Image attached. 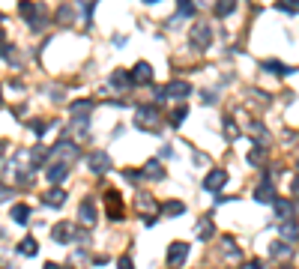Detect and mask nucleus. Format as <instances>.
<instances>
[{
  "label": "nucleus",
  "mask_w": 299,
  "mask_h": 269,
  "mask_svg": "<svg viewBox=\"0 0 299 269\" xmlns=\"http://www.w3.org/2000/svg\"><path fill=\"white\" fill-rule=\"evenodd\" d=\"M132 123H135V129H141V132H153V129L159 126V108H156V105H141V108L135 111Z\"/></svg>",
  "instance_id": "f257e3e1"
},
{
  "label": "nucleus",
  "mask_w": 299,
  "mask_h": 269,
  "mask_svg": "<svg viewBox=\"0 0 299 269\" xmlns=\"http://www.w3.org/2000/svg\"><path fill=\"white\" fill-rule=\"evenodd\" d=\"M135 207H138V213H144V225H147V228H150V225H156L159 207H156V201H153V195H150V192H138Z\"/></svg>",
  "instance_id": "f03ea898"
},
{
  "label": "nucleus",
  "mask_w": 299,
  "mask_h": 269,
  "mask_svg": "<svg viewBox=\"0 0 299 269\" xmlns=\"http://www.w3.org/2000/svg\"><path fill=\"white\" fill-rule=\"evenodd\" d=\"M225 183H228V171H225V168H213V171L204 177V189H207V192H222Z\"/></svg>",
  "instance_id": "7ed1b4c3"
},
{
  "label": "nucleus",
  "mask_w": 299,
  "mask_h": 269,
  "mask_svg": "<svg viewBox=\"0 0 299 269\" xmlns=\"http://www.w3.org/2000/svg\"><path fill=\"white\" fill-rule=\"evenodd\" d=\"M54 156H60V159L69 165V162H75V159L81 156V150H78V144H72V141H66V138H63V141H57V144H54Z\"/></svg>",
  "instance_id": "20e7f679"
},
{
  "label": "nucleus",
  "mask_w": 299,
  "mask_h": 269,
  "mask_svg": "<svg viewBox=\"0 0 299 269\" xmlns=\"http://www.w3.org/2000/svg\"><path fill=\"white\" fill-rule=\"evenodd\" d=\"M87 168H90L93 174H108V171H111V156H108V153H102V150H96V153H90Z\"/></svg>",
  "instance_id": "39448f33"
},
{
  "label": "nucleus",
  "mask_w": 299,
  "mask_h": 269,
  "mask_svg": "<svg viewBox=\"0 0 299 269\" xmlns=\"http://www.w3.org/2000/svg\"><path fill=\"white\" fill-rule=\"evenodd\" d=\"M273 207H276V219H279V222H294V219H297V207H294V201L276 198Z\"/></svg>",
  "instance_id": "423d86ee"
},
{
  "label": "nucleus",
  "mask_w": 299,
  "mask_h": 269,
  "mask_svg": "<svg viewBox=\"0 0 299 269\" xmlns=\"http://www.w3.org/2000/svg\"><path fill=\"white\" fill-rule=\"evenodd\" d=\"M189 258V243H171L168 249V267H183Z\"/></svg>",
  "instance_id": "0eeeda50"
},
{
  "label": "nucleus",
  "mask_w": 299,
  "mask_h": 269,
  "mask_svg": "<svg viewBox=\"0 0 299 269\" xmlns=\"http://www.w3.org/2000/svg\"><path fill=\"white\" fill-rule=\"evenodd\" d=\"M276 198H279V195H276V183L267 177V180L255 189V201H258V204H273Z\"/></svg>",
  "instance_id": "6e6552de"
},
{
  "label": "nucleus",
  "mask_w": 299,
  "mask_h": 269,
  "mask_svg": "<svg viewBox=\"0 0 299 269\" xmlns=\"http://www.w3.org/2000/svg\"><path fill=\"white\" fill-rule=\"evenodd\" d=\"M42 204H45V207H51V210H60V207L66 204V192H63L60 186H54V189L42 192Z\"/></svg>",
  "instance_id": "1a4fd4ad"
},
{
  "label": "nucleus",
  "mask_w": 299,
  "mask_h": 269,
  "mask_svg": "<svg viewBox=\"0 0 299 269\" xmlns=\"http://www.w3.org/2000/svg\"><path fill=\"white\" fill-rule=\"evenodd\" d=\"M129 75H132V84H150V78H153V66H150V63H135Z\"/></svg>",
  "instance_id": "9d476101"
},
{
  "label": "nucleus",
  "mask_w": 299,
  "mask_h": 269,
  "mask_svg": "<svg viewBox=\"0 0 299 269\" xmlns=\"http://www.w3.org/2000/svg\"><path fill=\"white\" fill-rule=\"evenodd\" d=\"M51 240H54V243H72V240H75V228H72L69 222H60V225H54Z\"/></svg>",
  "instance_id": "9b49d317"
},
{
  "label": "nucleus",
  "mask_w": 299,
  "mask_h": 269,
  "mask_svg": "<svg viewBox=\"0 0 299 269\" xmlns=\"http://www.w3.org/2000/svg\"><path fill=\"white\" fill-rule=\"evenodd\" d=\"M129 87H135V84H132V75H129V72H123V69H117V72L111 75V90L123 93V90H129Z\"/></svg>",
  "instance_id": "f8f14e48"
},
{
  "label": "nucleus",
  "mask_w": 299,
  "mask_h": 269,
  "mask_svg": "<svg viewBox=\"0 0 299 269\" xmlns=\"http://www.w3.org/2000/svg\"><path fill=\"white\" fill-rule=\"evenodd\" d=\"M66 177H69V165H66V162H54V165L48 168V183L60 186V183H63Z\"/></svg>",
  "instance_id": "ddd939ff"
},
{
  "label": "nucleus",
  "mask_w": 299,
  "mask_h": 269,
  "mask_svg": "<svg viewBox=\"0 0 299 269\" xmlns=\"http://www.w3.org/2000/svg\"><path fill=\"white\" fill-rule=\"evenodd\" d=\"M210 36H213V33H210V27H207V24H198V27L192 30V39H195V45H198V48H210Z\"/></svg>",
  "instance_id": "4468645a"
},
{
  "label": "nucleus",
  "mask_w": 299,
  "mask_h": 269,
  "mask_svg": "<svg viewBox=\"0 0 299 269\" xmlns=\"http://www.w3.org/2000/svg\"><path fill=\"white\" fill-rule=\"evenodd\" d=\"M141 174H144V180H165V171H162V165H159L156 159H150Z\"/></svg>",
  "instance_id": "2eb2a0df"
},
{
  "label": "nucleus",
  "mask_w": 299,
  "mask_h": 269,
  "mask_svg": "<svg viewBox=\"0 0 299 269\" xmlns=\"http://www.w3.org/2000/svg\"><path fill=\"white\" fill-rule=\"evenodd\" d=\"M105 204H111V219H123V210H120V207H123L120 192H114V189H111V192L105 195Z\"/></svg>",
  "instance_id": "dca6fc26"
},
{
  "label": "nucleus",
  "mask_w": 299,
  "mask_h": 269,
  "mask_svg": "<svg viewBox=\"0 0 299 269\" xmlns=\"http://www.w3.org/2000/svg\"><path fill=\"white\" fill-rule=\"evenodd\" d=\"M78 219H81L87 228L96 222V210H93V201H81V207H78Z\"/></svg>",
  "instance_id": "f3484780"
},
{
  "label": "nucleus",
  "mask_w": 299,
  "mask_h": 269,
  "mask_svg": "<svg viewBox=\"0 0 299 269\" xmlns=\"http://www.w3.org/2000/svg\"><path fill=\"white\" fill-rule=\"evenodd\" d=\"M192 93V87L186 84V81H174V84H168V96H174V99H186Z\"/></svg>",
  "instance_id": "a211bd4d"
},
{
  "label": "nucleus",
  "mask_w": 299,
  "mask_h": 269,
  "mask_svg": "<svg viewBox=\"0 0 299 269\" xmlns=\"http://www.w3.org/2000/svg\"><path fill=\"white\" fill-rule=\"evenodd\" d=\"M15 252H18V255H24V258H33V255L39 252V243H36L33 237H27V240H21V243H18V249H15Z\"/></svg>",
  "instance_id": "6ab92c4d"
},
{
  "label": "nucleus",
  "mask_w": 299,
  "mask_h": 269,
  "mask_svg": "<svg viewBox=\"0 0 299 269\" xmlns=\"http://www.w3.org/2000/svg\"><path fill=\"white\" fill-rule=\"evenodd\" d=\"M12 222L27 225V222H30V207H27V204H15V207H12Z\"/></svg>",
  "instance_id": "aec40b11"
},
{
  "label": "nucleus",
  "mask_w": 299,
  "mask_h": 269,
  "mask_svg": "<svg viewBox=\"0 0 299 269\" xmlns=\"http://www.w3.org/2000/svg\"><path fill=\"white\" fill-rule=\"evenodd\" d=\"M222 249H225V258H231V261H240V258H243V255H240L237 240H231V237H225V240H222Z\"/></svg>",
  "instance_id": "412c9836"
},
{
  "label": "nucleus",
  "mask_w": 299,
  "mask_h": 269,
  "mask_svg": "<svg viewBox=\"0 0 299 269\" xmlns=\"http://www.w3.org/2000/svg\"><path fill=\"white\" fill-rule=\"evenodd\" d=\"M276 9L285 15H299V0H276Z\"/></svg>",
  "instance_id": "4be33fe9"
},
{
  "label": "nucleus",
  "mask_w": 299,
  "mask_h": 269,
  "mask_svg": "<svg viewBox=\"0 0 299 269\" xmlns=\"http://www.w3.org/2000/svg\"><path fill=\"white\" fill-rule=\"evenodd\" d=\"M264 153H267V147H264V144H261V147H255V150H249V165L261 168V165H264Z\"/></svg>",
  "instance_id": "5701e85b"
},
{
  "label": "nucleus",
  "mask_w": 299,
  "mask_h": 269,
  "mask_svg": "<svg viewBox=\"0 0 299 269\" xmlns=\"http://www.w3.org/2000/svg\"><path fill=\"white\" fill-rule=\"evenodd\" d=\"M90 108H93V102H90V99L75 102V105H72V117H87V114H90Z\"/></svg>",
  "instance_id": "b1692460"
},
{
  "label": "nucleus",
  "mask_w": 299,
  "mask_h": 269,
  "mask_svg": "<svg viewBox=\"0 0 299 269\" xmlns=\"http://www.w3.org/2000/svg\"><path fill=\"white\" fill-rule=\"evenodd\" d=\"M162 213H165V216H183V213H186V207H183L180 201H168V204L162 207Z\"/></svg>",
  "instance_id": "393cba45"
},
{
  "label": "nucleus",
  "mask_w": 299,
  "mask_h": 269,
  "mask_svg": "<svg viewBox=\"0 0 299 269\" xmlns=\"http://www.w3.org/2000/svg\"><path fill=\"white\" fill-rule=\"evenodd\" d=\"M234 6H237V0H219V6H216V15H219V18H228V15L234 12Z\"/></svg>",
  "instance_id": "a878e982"
},
{
  "label": "nucleus",
  "mask_w": 299,
  "mask_h": 269,
  "mask_svg": "<svg viewBox=\"0 0 299 269\" xmlns=\"http://www.w3.org/2000/svg\"><path fill=\"white\" fill-rule=\"evenodd\" d=\"M282 237L294 243V240H299V228L294 225V222H285V225H282Z\"/></svg>",
  "instance_id": "bb28decb"
},
{
  "label": "nucleus",
  "mask_w": 299,
  "mask_h": 269,
  "mask_svg": "<svg viewBox=\"0 0 299 269\" xmlns=\"http://www.w3.org/2000/svg\"><path fill=\"white\" fill-rule=\"evenodd\" d=\"M264 69H267V72H279V75H288V72H294V69L282 66L279 60H264Z\"/></svg>",
  "instance_id": "cd10ccee"
},
{
  "label": "nucleus",
  "mask_w": 299,
  "mask_h": 269,
  "mask_svg": "<svg viewBox=\"0 0 299 269\" xmlns=\"http://www.w3.org/2000/svg\"><path fill=\"white\" fill-rule=\"evenodd\" d=\"M198 240H213V222L210 219H204L198 225Z\"/></svg>",
  "instance_id": "c85d7f7f"
},
{
  "label": "nucleus",
  "mask_w": 299,
  "mask_h": 269,
  "mask_svg": "<svg viewBox=\"0 0 299 269\" xmlns=\"http://www.w3.org/2000/svg\"><path fill=\"white\" fill-rule=\"evenodd\" d=\"M186 117H189V108H186V105L174 108V114H171V126H180V123H183Z\"/></svg>",
  "instance_id": "c756f323"
},
{
  "label": "nucleus",
  "mask_w": 299,
  "mask_h": 269,
  "mask_svg": "<svg viewBox=\"0 0 299 269\" xmlns=\"http://www.w3.org/2000/svg\"><path fill=\"white\" fill-rule=\"evenodd\" d=\"M270 252H273V255H279V258H291V252H294V249H291L288 243H273V246H270Z\"/></svg>",
  "instance_id": "7c9ffc66"
},
{
  "label": "nucleus",
  "mask_w": 299,
  "mask_h": 269,
  "mask_svg": "<svg viewBox=\"0 0 299 269\" xmlns=\"http://www.w3.org/2000/svg\"><path fill=\"white\" fill-rule=\"evenodd\" d=\"M225 138H228V141L240 138V132H237V126H234V120H225Z\"/></svg>",
  "instance_id": "2f4dec72"
},
{
  "label": "nucleus",
  "mask_w": 299,
  "mask_h": 269,
  "mask_svg": "<svg viewBox=\"0 0 299 269\" xmlns=\"http://www.w3.org/2000/svg\"><path fill=\"white\" fill-rule=\"evenodd\" d=\"M180 15H183V18H192V15H195L192 0H180Z\"/></svg>",
  "instance_id": "473e14b6"
},
{
  "label": "nucleus",
  "mask_w": 299,
  "mask_h": 269,
  "mask_svg": "<svg viewBox=\"0 0 299 269\" xmlns=\"http://www.w3.org/2000/svg\"><path fill=\"white\" fill-rule=\"evenodd\" d=\"M57 21H63V24H72V9H69V6H63V9L57 12Z\"/></svg>",
  "instance_id": "72a5a7b5"
},
{
  "label": "nucleus",
  "mask_w": 299,
  "mask_h": 269,
  "mask_svg": "<svg viewBox=\"0 0 299 269\" xmlns=\"http://www.w3.org/2000/svg\"><path fill=\"white\" fill-rule=\"evenodd\" d=\"M117 269H135V264H132V258H126V255H123V258L117 261Z\"/></svg>",
  "instance_id": "f704fd0d"
},
{
  "label": "nucleus",
  "mask_w": 299,
  "mask_h": 269,
  "mask_svg": "<svg viewBox=\"0 0 299 269\" xmlns=\"http://www.w3.org/2000/svg\"><path fill=\"white\" fill-rule=\"evenodd\" d=\"M291 195H294V198H297V201H299V177H297V180H294V186H291Z\"/></svg>",
  "instance_id": "c9c22d12"
},
{
  "label": "nucleus",
  "mask_w": 299,
  "mask_h": 269,
  "mask_svg": "<svg viewBox=\"0 0 299 269\" xmlns=\"http://www.w3.org/2000/svg\"><path fill=\"white\" fill-rule=\"evenodd\" d=\"M243 269H264V264H261V261H252V264H246Z\"/></svg>",
  "instance_id": "e433bc0d"
},
{
  "label": "nucleus",
  "mask_w": 299,
  "mask_h": 269,
  "mask_svg": "<svg viewBox=\"0 0 299 269\" xmlns=\"http://www.w3.org/2000/svg\"><path fill=\"white\" fill-rule=\"evenodd\" d=\"M6 147H9V144H6V141H0V159H3V153H6Z\"/></svg>",
  "instance_id": "4c0bfd02"
},
{
  "label": "nucleus",
  "mask_w": 299,
  "mask_h": 269,
  "mask_svg": "<svg viewBox=\"0 0 299 269\" xmlns=\"http://www.w3.org/2000/svg\"><path fill=\"white\" fill-rule=\"evenodd\" d=\"M45 269H60V267H57L54 261H48V264H45Z\"/></svg>",
  "instance_id": "58836bf2"
},
{
  "label": "nucleus",
  "mask_w": 299,
  "mask_h": 269,
  "mask_svg": "<svg viewBox=\"0 0 299 269\" xmlns=\"http://www.w3.org/2000/svg\"><path fill=\"white\" fill-rule=\"evenodd\" d=\"M279 269H294V267H291V264H285V267H279Z\"/></svg>",
  "instance_id": "ea45409f"
},
{
  "label": "nucleus",
  "mask_w": 299,
  "mask_h": 269,
  "mask_svg": "<svg viewBox=\"0 0 299 269\" xmlns=\"http://www.w3.org/2000/svg\"><path fill=\"white\" fill-rule=\"evenodd\" d=\"M144 3H159V0H144Z\"/></svg>",
  "instance_id": "a19ab883"
},
{
  "label": "nucleus",
  "mask_w": 299,
  "mask_h": 269,
  "mask_svg": "<svg viewBox=\"0 0 299 269\" xmlns=\"http://www.w3.org/2000/svg\"><path fill=\"white\" fill-rule=\"evenodd\" d=\"M0 45H3V33H0Z\"/></svg>",
  "instance_id": "79ce46f5"
},
{
  "label": "nucleus",
  "mask_w": 299,
  "mask_h": 269,
  "mask_svg": "<svg viewBox=\"0 0 299 269\" xmlns=\"http://www.w3.org/2000/svg\"><path fill=\"white\" fill-rule=\"evenodd\" d=\"M297 168H299V159H297Z\"/></svg>",
  "instance_id": "37998d69"
},
{
  "label": "nucleus",
  "mask_w": 299,
  "mask_h": 269,
  "mask_svg": "<svg viewBox=\"0 0 299 269\" xmlns=\"http://www.w3.org/2000/svg\"><path fill=\"white\" fill-rule=\"evenodd\" d=\"M63 269H72V267H63Z\"/></svg>",
  "instance_id": "c03bdc74"
}]
</instances>
